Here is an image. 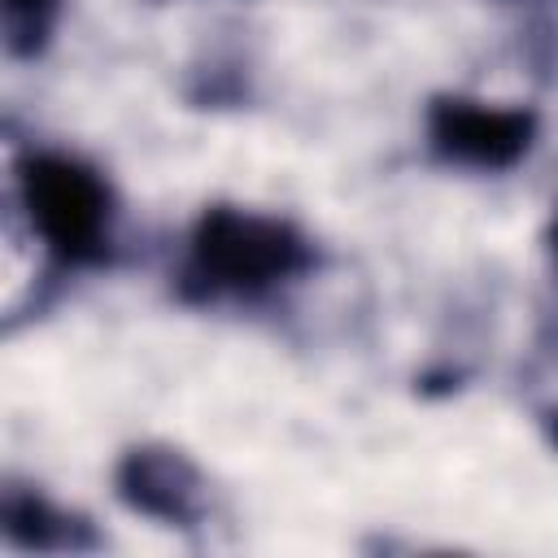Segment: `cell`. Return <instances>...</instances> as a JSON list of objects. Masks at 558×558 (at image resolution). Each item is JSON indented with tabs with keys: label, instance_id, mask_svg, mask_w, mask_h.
<instances>
[{
	"label": "cell",
	"instance_id": "cell-3",
	"mask_svg": "<svg viewBox=\"0 0 558 558\" xmlns=\"http://www.w3.org/2000/svg\"><path fill=\"white\" fill-rule=\"evenodd\" d=\"M432 148L466 170H506L514 166L536 135V118L523 105H493L471 96H445L427 113Z\"/></svg>",
	"mask_w": 558,
	"mask_h": 558
},
{
	"label": "cell",
	"instance_id": "cell-6",
	"mask_svg": "<svg viewBox=\"0 0 558 558\" xmlns=\"http://www.w3.org/2000/svg\"><path fill=\"white\" fill-rule=\"evenodd\" d=\"M0 22H4L9 52L31 57L44 48V39L57 22V0H0Z\"/></svg>",
	"mask_w": 558,
	"mask_h": 558
},
{
	"label": "cell",
	"instance_id": "cell-4",
	"mask_svg": "<svg viewBox=\"0 0 558 558\" xmlns=\"http://www.w3.org/2000/svg\"><path fill=\"white\" fill-rule=\"evenodd\" d=\"M118 497L161 523L187 527L205 514V480L201 471L166 445H140L118 462Z\"/></svg>",
	"mask_w": 558,
	"mask_h": 558
},
{
	"label": "cell",
	"instance_id": "cell-5",
	"mask_svg": "<svg viewBox=\"0 0 558 558\" xmlns=\"http://www.w3.org/2000/svg\"><path fill=\"white\" fill-rule=\"evenodd\" d=\"M4 532L26 549H78L92 545L78 519L44 501L39 493H9L4 497Z\"/></svg>",
	"mask_w": 558,
	"mask_h": 558
},
{
	"label": "cell",
	"instance_id": "cell-1",
	"mask_svg": "<svg viewBox=\"0 0 558 558\" xmlns=\"http://www.w3.org/2000/svg\"><path fill=\"white\" fill-rule=\"evenodd\" d=\"M305 235L270 214L253 209H205L187 244V279L205 296H253L310 270Z\"/></svg>",
	"mask_w": 558,
	"mask_h": 558
},
{
	"label": "cell",
	"instance_id": "cell-2",
	"mask_svg": "<svg viewBox=\"0 0 558 558\" xmlns=\"http://www.w3.org/2000/svg\"><path fill=\"white\" fill-rule=\"evenodd\" d=\"M22 201L31 209L35 231L61 262L87 266L109 253L113 196L92 166L61 153H39L26 161Z\"/></svg>",
	"mask_w": 558,
	"mask_h": 558
}]
</instances>
